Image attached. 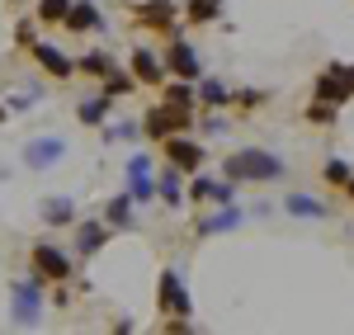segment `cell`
Returning a JSON list of instances; mask_svg holds the SVG:
<instances>
[{
	"mask_svg": "<svg viewBox=\"0 0 354 335\" xmlns=\"http://www.w3.org/2000/svg\"><path fill=\"white\" fill-rule=\"evenodd\" d=\"M222 175L236 180V184H265V180H279V175H283V161H279L274 151H255V146H245V151H232V156H227Z\"/></svg>",
	"mask_w": 354,
	"mask_h": 335,
	"instance_id": "1",
	"label": "cell"
},
{
	"mask_svg": "<svg viewBox=\"0 0 354 335\" xmlns=\"http://www.w3.org/2000/svg\"><path fill=\"white\" fill-rule=\"evenodd\" d=\"M189 123H194V109H175V104H156V109H147V118H142V133L151 142H165V137H175V133H189Z\"/></svg>",
	"mask_w": 354,
	"mask_h": 335,
	"instance_id": "2",
	"label": "cell"
},
{
	"mask_svg": "<svg viewBox=\"0 0 354 335\" xmlns=\"http://www.w3.org/2000/svg\"><path fill=\"white\" fill-rule=\"evenodd\" d=\"M156 303H161V312H170V316H189L194 312V298H189V288H185V279H180V269H165L161 274Z\"/></svg>",
	"mask_w": 354,
	"mask_h": 335,
	"instance_id": "3",
	"label": "cell"
},
{
	"mask_svg": "<svg viewBox=\"0 0 354 335\" xmlns=\"http://www.w3.org/2000/svg\"><path fill=\"white\" fill-rule=\"evenodd\" d=\"M10 293H15V321H19V326H33L38 312H43V279H38V274H33V279H19Z\"/></svg>",
	"mask_w": 354,
	"mask_h": 335,
	"instance_id": "4",
	"label": "cell"
},
{
	"mask_svg": "<svg viewBox=\"0 0 354 335\" xmlns=\"http://www.w3.org/2000/svg\"><path fill=\"white\" fill-rule=\"evenodd\" d=\"M165 161L175 170H198L208 156H203V142L185 137V133H175V137H165Z\"/></svg>",
	"mask_w": 354,
	"mask_h": 335,
	"instance_id": "5",
	"label": "cell"
},
{
	"mask_svg": "<svg viewBox=\"0 0 354 335\" xmlns=\"http://www.w3.org/2000/svg\"><path fill=\"white\" fill-rule=\"evenodd\" d=\"M33 269H38V279H43V283L71 279V260L57 251V246H38V251H33Z\"/></svg>",
	"mask_w": 354,
	"mask_h": 335,
	"instance_id": "6",
	"label": "cell"
},
{
	"mask_svg": "<svg viewBox=\"0 0 354 335\" xmlns=\"http://www.w3.org/2000/svg\"><path fill=\"white\" fill-rule=\"evenodd\" d=\"M62 156H66V142H62V137H33V142L24 146V161H28L33 170H48V166H57Z\"/></svg>",
	"mask_w": 354,
	"mask_h": 335,
	"instance_id": "7",
	"label": "cell"
},
{
	"mask_svg": "<svg viewBox=\"0 0 354 335\" xmlns=\"http://www.w3.org/2000/svg\"><path fill=\"white\" fill-rule=\"evenodd\" d=\"M33 61H38L48 76H57V81H66V76L76 71V66H71V57L62 52L57 43H33Z\"/></svg>",
	"mask_w": 354,
	"mask_h": 335,
	"instance_id": "8",
	"label": "cell"
},
{
	"mask_svg": "<svg viewBox=\"0 0 354 335\" xmlns=\"http://www.w3.org/2000/svg\"><path fill=\"white\" fill-rule=\"evenodd\" d=\"M161 61H165V71H175L180 81H198V52H194L189 43H170V52Z\"/></svg>",
	"mask_w": 354,
	"mask_h": 335,
	"instance_id": "9",
	"label": "cell"
},
{
	"mask_svg": "<svg viewBox=\"0 0 354 335\" xmlns=\"http://www.w3.org/2000/svg\"><path fill=\"white\" fill-rule=\"evenodd\" d=\"M128 180H133V203H147V198L156 194V184H151V156H133L128 161Z\"/></svg>",
	"mask_w": 354,
	"mask_h": 335,
	"instance_id": "10",
	"label": "cell"
},
{
	"mask_svg": "<svg viewBox=\"0 0 354 335\" xmlns=\"http://www.w3.org/2000/svg\"><path fill=\"white\" fill-rule=\"evenodd\" d=\"M133 76L142 85H161L165 81V61L151 48H133Z\"/></svg>",
	"mask_w": 354,
	"mask_h": 335,
	"instance_id": "11",
	"label": "cell"
},
{
	"mask_svg": "<svg viewBox=\"0 0 354 335\" xmlns=\"http://www.w3.org/2000/svg\"><path fill=\"white\" fill-rule=\"evenodd\" d=\"M62 24L71 28V33H85V28H104V15L90 0H76V5H66V19Z\"/></svg>",
	"mask_w": 354,
	"mask_h": 335,
	"instance_id": "12",
	"label": "cell"
},
{
	"mask_svg": "<svg viewBox=\"0 0 354 335\" xmlns=\"http://www.w3.org/2000/svg\"><path fill=\"white\" fill-rule=\"evenodd\" d=\"M109 246V222H81L76 227V251L81 255H95Z\"/></svg>",
	"mask_w": 354,
	"mask_h": 335,
	"instance_id": "13",
	"label": "cell"
},
{
	"mask_svg": "<svg viewBox=\"0 0 354 335\" xmlns=\"http://www.w3.org/2000/svg\"><path fill=\"white\" fill-rule=\"evenodd\" d=\"M142 24L170 28L175 24V0H147V5H142Z\"/></svg>",
	"mask_w": 354,
	"mask_h": 335,
	"instance_id": "14",
	"label": "cell"
},
{
	"mask_svg": "<svg viewBox=\"0 0 354 335\" xmlns=\"http://www.w3.org/2000/svg\"><path fill=\"white\" fill-rule=\"evenodd\" d=\"M312 95H317V99H330V104H345V99H350L354 90H350L345 81H340V76H330V71H326L322 81L312 85Z\"/></svg>",
	"mask_w": 354,
	"mask_h": 335,
	"instance_id": "15",
	"label": "cell"
},
{
	"mask_svg": "<svg viewBox=\"0 0 354 335\" xmlns=\"http://www.w3.org/2000/svg\"><path fill=\"white\" fill-rule=\"evenodd\" d=\"M194 90H198V104H208V109H222V104H232V99H236L222 81H198Z\"/></svg>",
	"mask_w": 354,
	"mask_h": 335,
	"instance_id": "16",
	"label": "cell"
},
{
	"mask_svg": "<svg viewBox=\"0 0 354 335\" xmlns=\"http://www.w3.org/2000/svg\"><path fill=\"white\" fill-rule=\"evenodd\" d=\"M43 218H48V227H66L71 218H76V203H71L66 194H57V198L43 203Z\"/></svg>",
	"mask_w": 354,
	"mask_h": 335,
	"instance_id": "17",
	"label": "cell"
},
{
	"mask_svg": "<svg viewBox=\"0 0 354 335\" xmlns=\"http://www.w3.org/2000/svg\"><path fill=\"white\" fill-rule=\"evenodd\" d=\"M109 95H95V99H81V123L85 128H100V123H104V118H109Z\"/></svg>",
	"mask_w": 354,
	"mask_h": 335,
	"instance_id": "18",
	"label": "cell"
},
{
	"mask_svg": "<svg viewBox=\"0 0 354 335\" xmlns=\"http://www.w3.org/2000/svg\"><path fill=\"white\" fill-rule=\"evenodd\" d=\"M156 194L170 203V208H180L185 203V184H180V175H175V166L170 170H161V180H156Z\"/></svg>",
	"mask_w": 354,
	"mask_h": 335,
	"instance_id": "19",
	"label": "cell"
},
{
	"mask_svg": "<svg viewBox=\"0 0 354 335\" xmlns=\"http://www.w3.org/2000/svg\"><path fill=\"white\" fill-rule=\"evenodd\" d=\"M161 99H165V104H175V109H194L198 90H194V81H175V85H165Z\"/></svg>",
	"mask_w": 354,
	"mask_h": 335,
	"instance_id": "20",
	"label": "cell"
},
{
	"mask_svg": "<svg viewBox=\"0 0 354 335\" xmlns=\"http://www.w3.org/2000/svg\"><path fill=\"white\" fill-rule=\"evenodd\" d=\"M137 90V76L133 71H104V95L118 99V95H133Z\"/></svg>",
	"mask_w": 354,
	"mask_h": 335,
	"instance_id": "21",
	"label": "cell"
},
{
	"mask_svg": "<svg viewBox=\"0 0 354 335\" xmlns=\"http://www.w3.org/2000/svg\"><path fill=\"white\" fill-rule=\"evenodd\" d=\"M288 213H293V218H322V213H326V203H322V198H312V194H288Z\"/></svg>",
	"mask_w": 354,
	"mask_h": 335,
	"instance_id": "22",
	"label": "cell"
},
{
	"mask_svg": "<svg viewBox=\"0 0 354 335\" xmlns=\"http://www.w3.org/2000/svg\"><path fill=\"white\" fill-rule=\"evenodd\" d=\"M236 222H241V213H236V208H222L218 218H208V222H198V236H213V231H232Z\"/></svg>",
	"mask_w": 354,
	"mask_h": 335,
	"instance_id": "23",
	"label": "cell"
},
{
	"mask_svg": "<svg viewBox=\"0 0 354 335\" xmlns=\"http://www.w3.org/2000/svg\"><path fill=\"white\" fill-rule=\"evenodd\" d=\"M104 218H109V227H133V194H118Z\"/></svg>",
	"mask_w": 354,
	"mask_h": 335,
	"instance_id": "24",
	"label": "cell"
},
{
	"mask_svg": "<svg viewBox=\"0 0 354 335\" xmlns=\"http://www.w3.org/2000/svg\"><path fill=\"white\" fill-rule=\"evenodd\" d=\"M218 10H222V0H189V10H185V15H189L194 24H213V19H218Z\"/></svg>",
	"mask_w": 354,
	"mask_h": 335,
	"instance_id": "25",
	"label": "cell"
},
{
	"mask_svg": "<svg viewBox=\"0 0 354 335\" xmlns=\"http://www.w3.org/2000/svg\"><path fill=\"white\" fill-rule=\"evenodd\" d=\"M66 5H71V0H38V19H43V24H62V19H66Z\"/></svg>",
	"mask_w": 354,
	"mask_h": 335,
	"instance_id": "26",
	"label": "cell"
},
{
	"mask_svg": "<svg viewBox=\"0 0 354 335\" xmlns=\"http://www.w3.org/2000/svg\"><path fill=\"white\" fill-rule=\"evenodd\" d=\"M81 71H90V76H104V71H113V57L109 52H95L81 61Z\"/></svg>",
	"mask_w": 354,
	"mask_h": 335,
	"instance_id": "27",
	"label": "cell"
},
{
	"mask_svg": "<svg viewBox=\"0 0 354 335\" xmlns=\"http://www.w3.org/2000/svg\"><path fill=\"white\" fill-rule=\"evenodd\" d=\"M326 180H330V184H345V180H350V161L330 156V161H326Z\"/></svg>",
	"mask_w": 354,
	"mask_h": 335,
	"instance_id": "28",
	"label": "cell"
},
{
	"mask_svg": "<svg viewBox=\"0 0 354 335\" xmlns=\"http://www.w3.org/2000/svg\"><path fill=\"white\" fill-rule=\"evenodd\" d=\"M307 118H312V123H335V104H330V99H317V104L307 109Z\"/></svg>",
	"mask_w": 354,
	"mask_h": 335,
	"instance_id": "29",
	"label": "cell"
},
{
	"mask_svg": "<svg viewBox=\"0 0 354 335\" xmlns=\"http://www.w3.org/2000/svg\"><path fill=\"white\" fill-rule=\"evenodd\" d=\"M213 184H218V180H208V175H194L189 198H208V194H213Z\"/></svg>",
	"mask_w": 354,
	"mask_h": 335,
	"instance_id": "30",
	"label": "cell"
},
{
	"mask_svg": "<svg viewBox=\"0 0 354 335\" xmlns=\"http://www.w3.org/2000/svg\"><path fill=\"white\" fill-rule=\"evenodd\" d=\"M232 180H218V184H213V194H208V203H232Z\"/></svg>",
	"mask_w": 354,
	"mask_h": 335,
	"instance_id": "31",
	"label": "cell"
},
{
	"mask_svg": "<svg viewBox=\"0 0 354 335\" xmlns=\"http://www.w3.org/2000/svg\"><path fill=\"white\" fill-rule=\"evenodd\" d=\"M203 133H208V137H222V133H227V118H222V113H208V118H203Z\"/></svg>",
	"mask_w": 354,
	"mask_h": 335,
	"instance_id": "32",
	"label": "cell"
},
{
	"mask_svg": "<svg viewBox=\"0 0 354 335\" xmlns=\"http://www.w3.org/2000/svg\"><path fill=\"white\" fill-rule=\"evenodd\" d=\"M142 128L137 123H118V128H109V142H128V137H137Z\"/></svg>",
	"mask_w": 354,
	"mask_h": 335,
	"instance_id": "33",
	"label": "cell"
},
{
	"mask_svg": "<svg viewBox=\"0 0 354 335\" xmlns=\"http://www.w3.org/2000/svg\"><path fill=\"white\" fill-rule=\"evenodd\" d=\"M330 76H340V81H345V85L354 90V66H345V61H335V66H330Z\"/></svg>",
	"mask_w": 354,
	"mask_h": 335,
	"instance_id": "34",
	"label": "cell"
},
{
	"mask_svg": "<svg viewBox=\"0 0 354 335\" xmlns=\"http://www.w3.org/2000/svg\"><path fill=\"white\" fill-rule=\"evenodd\" d=\"M345 189H350V198H354V170H350V180H345Z\"/></svg>",
	"mask_w": 354,
	"mask_h": 335,
	"instance_id": "35",
	"label": "cell"
},
{
	"mask_svg": "<svg viewBox=\"0 0 354 335\" xmlns=\"http://www.w3.org/2000/svg\"><path fill=\"white\" fill-rule=\"evenodd\" d=\"M0 123H5V104H0Z\"/></svg>",
	"mask_w": 354,
	"mask_h": 335,
	"instance_id": "36",
	"label": "cell"
}]
</instances>
